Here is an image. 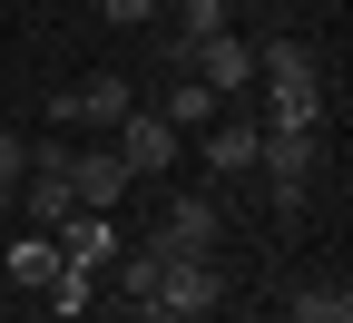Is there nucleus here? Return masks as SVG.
<instances>
[{"instance_id":"obj_7","label":"nucleus","mask_w":353,"mask_h":323,"mask_svg":"<svg viewBox=\"0 0 353 323\" xmlns=\"http://www.w3.org/2000/svg\"><path fill=\"white\" fill-rule=\"evenodd\" d=\"M50 236H59V264H79V274L118 264V225H108V206H79V216H59Z\"/></svg>"},{"instance_id":"obj_10","label":"nucleus","mask_w":353,"mask_h":323,"mask_svg":"<svg viewBox=\"0 0 353 323\" xmlns=\"http://www.w3.org/2000/svg\"><path fill=\"white\" fill-rule=\"evenodd\" d=\"M69 187H79V206H118V196H128L118 147H69Z\"/></svg>"},{"instance_id":"obj_13","label":"nucleus","mask_w":353,"mask_h":323,"mask_svg":"<svg viewBox=\"0 0 353 323\" xmlns=\"http://www.w3.org/2000/svg\"><path fill=\"white\" fill-rule=\"evenodd\" d=\"M226 30V0H176V30H167V69H176V50H196V39H216Z\"/></svg>"},{"instance_id":"obj_11","label":"nucleus","mask_w":353,"mask_h":323,"mask_svg":"<svg viewBox=\"0 0 353 323\" xmlns=\"http://www.w3.org/2000/svg\"><path fill=\"white\" fill-rule=\"evenodd\" d=\"M216 108H226V98H216L206 79H187V69H167V98H157V118H167L176 137H196V127H206Z\"/></svg>"},{"instance_id":"obj_19","label":"nucleus","mask_w":353,"mask_h":323,"mask_svg":"<svg viewBox=\"0 0 353 323\" xmlns=\"http://www.w3.org/2000/svg\"><path fill=\"white\" fill-rule=\"evenodd\" d=\"M99 10H108V20H118V30H148V20H157V10H167V0H99Z\"/></svg>"},{"instance_id":"obj_3","label":"nucleus","mask_w":353,"mask_h":323,"mask_svg":"<svg viewBox=\"0 0 353 323\" xmlns=\"http://www.w3.org/2000/svg\"><path fill=\"white\" fill-rule=\"evenodd\" d=\"M148 255H157V245H148ZM216 294H226L216 255H157V304H148V313H176V323H196V313H216Z\"/></svg>"},{"instance_id":"obj_9","label":"nucleus","mask_w":353,"mask_h":323,"mask_svg":"<svg viewBox=\"0 0 353 323\" xmlns=\"http://www.w3.org/2000/svg\"><path fill=\"white\" fill-rule=\"evenodd\" d=\"M128 108H138V88H128V79H88V88H59V127H118Z\"/></svg>"},{"instance_id":"obj_14","label":"nucleus","mask_w":353,"mask_h":323,"mask_svg":"<svg viewBox=\"0 0 353 323\" xmlns=\"http://www.w3.org/2000/svg\"><path fill=\"white\" fill-rule=\"evenodd\" d=\"M265 127H324V79L314 88H265Z\"/></svg>"},{"instance_id":"obj_17","label":"nucleus","mask_w":353,"mask_h":323,"mask_svg":"<svg viewBox=\"0 0 353 323\" xmlns=\"http://www.w3.org/2000/svg\"><path fill=\"white\" fill-rule=\"evenodd\" d=\"M118 284H128V304H157V255H148V245L118 255Z\"/></svg>"},{"instance_id":"obj_8","label":"nucleus","mask_w":353,"mask_h":323,"mask_svg":"<svg viewBox=\"0 0 353 323\" xmlns=\"http://www.w3.org/2000/svg\"><path fill=\"white\" fill-rule=\"evenodd\" d=\"M196 137H206V167L216 176H255V118H245V98H226Z\"/></svg>"},{"instance_id":"obj_16","label":"nucleus","mask_w":353,"mask_h":323,"mask_svg":"<svg viewBox=\"0 0 353 323\" xmlns=\"http://www.w3.org/2000/svg\"><path fill=\"white\" fill-rule=\"evenodd\" d=\"M88 284H99V274L59 264V284H50V313H59V323H79V313H88Z\"/></svg>"},{"instance_id":"obj_2","label":"nucleus","mask_w":353,"mask_h":323,"mask_svg":"<svg viewBox=\"0 0 353 323\" xmlns=\"http://www.w3.org/2000/svg\"><path fill=\"white\" fill-rule=\"evenodd\" d=\"M314 127H255V167L275 176V206L285 216H304V187H314Z\"/></svg>"},{"instance_id":"obj_20","label":"nucleus","mask_w":353,"mask_h":323,"mask_svg":"<svg viewBox=\"0 0 353 323\" xmlns=\"http://www.w3.org/2000/svg\"><path fill=\"white\" fill-rule=\"evenodd\" d=\"M148 323H176V313H148Z\"/></svg>"},{"instance_id":"obj_15","label":"nucleus","mask_w":353,"mask_h":323,"mask_svg":"<svg viewBox=\"0 0 353 323\" xmlns=\"http://www.w3.org/2000/svg\"><path fill=\"white\" fill-rule=\"evenodd\" d=\"M285 323H353V294H343V284H304V294L285 304Z\"/></svg>"},{"instance_id":"obj_18","label":"nucleus","mask_w":353,"mask_h":323,"mask_svg":"<svg viewBox=\"0 0 353 323\" xmlns=\"http://www.w3.org/2000/svg\"><path fill=\"white\" fill-rule=\"evenodd\" d=\"M20 176H30V147H20V137H0V206H20Z\"/></svg>"},{"instance_id":"obj_12","label":"nucleus","mask_w":353,"mask_h":323,"mask_svg":"<svg viewBox=\"0 0 353 323\" xmlns=\"http://www.w3.org/2000/svg\"><path fill=\"white\" fill-rule=\"evenodd\" d=\"M0 264H10L20 294H50V284H59V236H39V225H30V236H10V255H0Z\"/></svg>"},{"instance_id":"obj_21","label":"nucleus","mask_w":353,"mask_h":323,"mask_svg":"<svg viewBox=\"0 0 353 323\" xmlns=\"http://www.w3.org/2000/svg\"><path fill=\"white\" fill-rule=\"evenodd\" d=\"M0 216H10V206H0Z\"/></svg>"},{"instance_id":"obj_6","label":"nucleus","mask_w":353,"mask_h":323,"mask_svg":"<svg viewBox=\"0 0 353 323\" xmlns=\"http://www.w3.org/2000/svg\"><path fill=\"white\" fill-rule=\"evenodd\" d=\"M176 69L206 79L216 98H255V50H245L236 30H216V39H196V50H176Z\"/></svg>"},{"instance_id":"obj_1","label":"nucleus","mask_w":353,"mask_h":323,"mask_svg":"<svg viewBox=\"0 0 353 323\" xmlns=\"http://www.w3.org/2000/svg\"><path fill=\"white\" fill-rule=\"evenodd\" d=\"M108 147H118V167H128V187H157V176H176V147H187V137H176L157 108H128V118L108 127Z\"/></svg>"},{"instance_id":"obj_5","label":"nucleus","mask_w":353,"mask_h":323,"mask_svg":"<svg viewBox=\"0 0 353 323\" xmlns=\"http://www.w3.org/2000/svg\"><path fill=\"white\" fill-rule=\"evenodd\" d=\"M216 236H226V206L187 187V196L157 206V236H148V245H157V255H216Z\"/></svg>"},{"instance_id":"obj_4","label":"nucleus","mask_w":353,"mask_h":323,"mask_svg":"<svg viewBox=\"0 0 353 323\" xmlns=\"http://www.w3.org/2000/svg\"><path fill=\"white\" fill-rule=\"evenodd\" d=\"M59 216H79V187H69V147L50 137V147H30V176H20V225H39V236H50Z\"/></svg>"}]
</instances>
